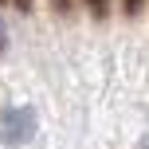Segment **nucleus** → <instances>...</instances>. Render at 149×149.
<instances>
[{
  "mask_svg": "<svg viewBox=\"0 0 149 149\" xmlns=\"http://www.w3.org/2000/svg\"><path fill=\"white\" fill-rule=\"evenodd\" d=\"M141 4H145V0H122V12H126V16H137Z\"/></svg>",
  "mask_w": 149,
  "mask_h": 149,
  "instance_id": "3",
  "label": "nucleus"
},
{
  "mask_svg": "<svg viewBox=\"0 0 149 149\" xmlns=\"http://www.w3.org/2000/svg\"><path fill=\"white\" fill-rule=\"evenodd\" d=\"M137 149H149V137H141V145H137Z\"/></svg>",
  "mask_w": 149,
  "mask_h": 149,
  "instance_id": "7",
  "label": "nucleus"
},
{
  "mask_svg": "<svg viewBox=\"0 0 149 149\" xmlns=\"http://www.w3.org/2000/svg\"><path fill=\"white\" fill-rule=\"evenodd\" d=\"M86 8H90V16H94V20H106V12H110V0H86Z\"/></svg>",
  "mask_w": 149,
  "mask_h": 149,
  "instance_id": "2",
  "label": "nucleus"
},
{
  "mask_svg": "<svg viewBox=\"0 0 149 149\" xmlns=\"http://www.w3.org/2000/svg\"><path fill=\"white\" fill-rule=\"evenodd\" d=\"M4 43H8V39H4V28H0V55H4Z\"/></svg>",
  "mask_w": 149,
  "mask_h": 149,
  "instance_id": "6",
  "label": "nucleus"
},
{
  "mask_svg": "<svg viewBox=\"0 0 149 149\" xmlns=\"http://www.w3.org/2000/svg\"><path fill=\"white\" fill-rule=\"evenodd\" d=\"M0 134H4L8 145H24L31 134H36V114L28 110V106H16V110L4 114V122H0Z\"/></svg>",
  "mask_w": 149,
  "mask_h": 149,
  "instance_id": "1",
  "label": "nucleus"
},
{
  "mask_svg": "<svg viewBox=\"0 0 149 149\" xmlns=\"http://www.w3.org/2000/svg\"><path fill=\"white\" fill-rule=\"evenodd\" d=\"M51 8H55L59 16H71V0H51Z\"/></svg>",
  "mask_w": 149,
  "mask_h": 149,
  "instance_id": "4",
  "label": "nucleus"
},
{
  "mask_svg": "<svg viewBox=\"0 0 149 149\" xmlns=\"http://www.w3.org/2000/svg\"><path fill=\"white\" fill-rule=\"evenodd\" d=\"M16 8H20V12H31V0H12Z\"/></svg>",
  "mask_w": 149,
  "mask_h": 149,
  "instance_id": "5",
  "label": "nucleus"
}]
</instances>
